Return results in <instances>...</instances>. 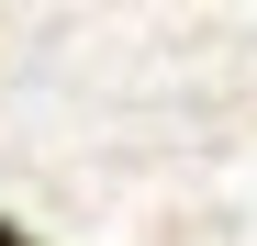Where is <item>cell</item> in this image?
I'll list each match as a JSON object with an SVG mask.
<instances>
[{"label": "cell", "instance_id": "obj_1", "mask_svg": "<svg viewBox=\"0 0 257 246\" xmlns=\"http://www.w3.org/2000/svg\"><path fill=\"white\" fill-rule=\"evenodd\" d=\"M0 246H34V235H23V224H0Z\"/></svg>", "mask_w": 257, "mask_h": 246}]
</instances>
